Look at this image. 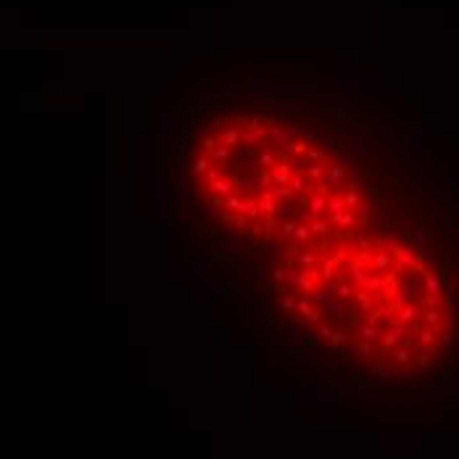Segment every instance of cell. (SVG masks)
Instances as JSON below:
<instances>
[{"mask_svg": "<svg viewBox=\"0 0 459 459\" xmlns=\"http://www.w3.org/2000/svg\"><path fill=\"white\" fill-rule=\"evenodd\" d=\"M396 272L401 275V272H417L420 269V259H417V254L412 248H407V246H399L396 248Z\"/></svg>", "mask_w": 459, "mask_h": 459, "instance_id": "cell-1", "label": "cell"}, {"mask_svg": "<svg viewBox=\"0 0 459 459\" xmlns=\"http://www.w3.org/2000/svg\"><path fill=\"white\" fill-rule=\"evenodd\" d=\"M296 177V169H293V161L280 151V161L272 166V180L275 185H290V180Z\"/></svg>", "mask_w": 459, "mask_h": 459, "instance_id": "cell-2", "label": "cell"}, {"mask_svg": "<svg viewBox=\"0 0 459 459\" xmlns=\"http://www.w3.org/2000/svg\"><path fill=\"white\" fill-rule=\"evenodd\" d=\"M354 304H357V312L359 314H372L375 309H378V296L370 293L367 288H357V293H354Z\"/></svg>", "mask_w": 459, "mask_h": 459, "instance_id": "cell-3", "label": "cell"}, {"mask_svg": "<svg viewBox=\"0 0 459 459\" xmlns=\"http://www.w3.org/2000/svg\"><path fill=\"white\" fill-rule=\"evenodd\" d=\"M393 267H396V254L383 251V248L372 254V272H391Z\"/></svg>", "mask_w": 459, "mask_h": 459, "instance_id": "cell-4", "label": "cell"}, {"mask_svg": "<svg viewBox=\"0 0 459 459\" xmlns=\"http://www.w3.org/2000/svg\"><path fill=\"white\" fill-rule=\"evenodd\" d=\"M259 209H261V217H277V209H280V203H277V198H275V193L272 190H261L259 195Z\"/></svg>", "mask_w": 459, "mask_h": 459, "instance_id": "cell-5", "label": "cell"}, {"mask_svg": "<svg viewBox=\"0 0 459 459\" xmlns=\"http://www.w3.org/2000/svg\"><path fill=\"white\" fill-rule=\"evenodd\" d=\"M209 190H211L214 195H222V198H230V195L238 190V182H235V180H232V177L227 174V177H222V180L211 182V185H209Z\"/></svg>", "mask_w": 459, "mask_h": 459, "instance_id": "cell-6", "label": "cell"}, {"mask_svg": "<svg viewBox=\"0 0 459 459\" xmlns=\"http://www.w3.org/2000/svg\"><path fill=\"white\" fill-rule=\"evenodd\" d=\"M349 174H351V169H349V166H343L341 161H335V164L330 166V169H327V180H325V182L330 185V187H338V185H341V182H343Z\"/></svg>", "mask_w": 459, "mask_h": 459, "instance_id": "cell-7", "label": "cell"}, {"mask_svg": "<svg viewBox=\"0 0 459 459\" xmlns=\"http://www.w3.org/2000/svg\"><path fill=\"white\" fill-rule=\"evenodd\" d=\"M327 211H330V224H338V222H341V214H343V211H349V209H346L343 195L333 193V195H330V201H327Z\"/></svg>", "mask_w": 459, "mask_h": 459, "instance_id": "cell-8", "label": "cell"}, {"mask_svg": "<svg viewBox=\"0 0 459 459\" xmlns=\"http://www.w3.org/2000/svg\"><path fill=\"white\" fill-rule=\"evenodd\" d=\"M338 259L335 256H327V259H322V264H320V280L327 285V283H333L335 280V272H338Z\"/></svg>", "mask_w": 459, "mask_h": 459, "instance_id": "cell-9", "label": "cell"}, {"mask_svg": "<svg viewBox=\"0 0 459 459\" xmlns=\"http://www.w3.org/2000/svg\"><path fill=\"white\" fill-rule=\"evenodd\" d=\"M322 312H327L330 317H335V320H349V314H351V312H349V304H343V301H333V298L325 304Z\"/></svg>", "mask_w": 459, "mask_h": 459, "instance_id": "cell-10", "label": "cell"}, {"mask_svg": "<svg viewBox=\"0 0 459 459\" xmlns=\"http://www.w3.org/2000/svg\"><path fill=\"white\" fill-rule=\"evenodd\" d=\"M383 285H386V272H370V275H367V285H364V288H367L370 293L378 296V301H380Z\"/></svg>", "mask_w": 459, "mask_h": 459, "instance_id": "cell-11", "label": "cell"}, {"mask_svg": "<svg viewBox=\"0 0 459 459\" xmlns=\"http://www.w3.org/2000/svg\"><path fill=\"white\" fill-rule=\"evenodd\" d=\"M349 272H351V285H354V288H364V285H367V275H370V269H364L362 264L351 261Z\"/></svg>", "mask_w": 459, "mask_h": 459, "instance_id": "cell-12", "label": "cell"}, {"mask_svg": "<svg viewBox=\"0 0 459 459\" xmlns=\"http://www.w3.org/2000/svg\"><path fill=\"white\" fill-rule=\"evenodd\" d=\"M320 256H317V251L314 248H306V251H301V256H298V267H304V269H320Z\"/></svg>", "mask_w": 459, "mask_h": 459, "instance_id": "cell-13", "label": "cell"}, {"mask_svg": "<svg viewBox=\"0 0 459 459\" xmlns=\"http://www.w3.org/2000/svg\"><path fill=\"white\" fill-rule=\"evenodd\" d=\"M327 201H330V195H320V193H314L312 198H309V211H312L314 217H322V214L327 211Z\"/></svg>", "mask_w": 459, "mask_h": 459, "instance_id": "cell-14", "label": "cell"}, {"mask_svg": "<svg viewBox=\"0 0 459 459\" xmlns=\"http://www.w3.org/2000/svg\"><path fill=\"white\" fill-rule=\"evenodd\" d=\"M243 217H248L251 222L261 217V209H259V198H256V195H248V198L243 201Z\"/></svg>", "mask_w": 459, "mask_h": 459, "instance_id": "cell-15", "label": "cell"}, {"mask_svg": "<svg viewBox=\"0 0 459 459\" xmlns=\"http://www.w3.org/2000/svg\"><path fill=\"white\" fill-rule=\"evenodd\" d=\"M209 169H211V156L198 153V156L193 158V174H195V177H201V180H203V174L209 172Z\"/></svg>", "mask_w": 459, "mask_h": 459, "instance_id": "cell-16", "label": "cell"}, {"mask_svg": "<svg viewBox=\"0 0 459 459\" xmlns=\"http://www.w3.org/2000/svg\"><path fill=\"white\" fill-rule=\"evenodd\" d=\"M277 161H280V153L269 151V148H259V166L261 169H272Z\"/></svg>", "mask_w": 459, "mask_h": 459, "instance_id": "cell-17", "label": "cell"}, {"mask_svg": "<svg viewBox=\"0 0 459 459\" xmlns=\"http://www.w3.org/2000/svg\"><path fill=\"white\" fill-rule=\"evenodd\" d=\"M327 169H330V166H327L325 161L312 164V166H309V180H312L314 185H317V182H325V180H327Z\"/></svg>", "mask_w": 459, "mask_h": 459, "instance_id": "cell-18", "label": "cell"}, {"mask_svg": "<svg viewBox=\"0 0 459 459\" xmlns=\"http://www.w3.org/2000/svg\"><path fill=\"white\" fill-rule=\"evenodd\" d=\"M312 238H314L312 227H309V224H304V222H301V224H298V230H296V238H293V240L298 243V246H309V240H312Z\"/></svg>", "mask_w": 459, "mask_h": 459, "instance_id": "cell-19", "label": "cell"}, {"mask_svg": "<svg viewBox=\"0 0 459 459\" xmlns=\"http://www.w3.org/2000/svg\"><path fill=\"white\" fill-rule=\"evenodd\" d=\"M343 201H346V209L349 211H357L362 206V193L359 190H346L343 193Z\"/></svg>", "mask_w": 459, "mask_h": 459, "instance_id": "cell-20", "label": "cell"}, {"mask_svg": "<svg viewBox=\"0 0 459 459\" xmlns=\"http://www.w3.org/2000/svg\"><path fill=\"white\" fill-rule=\"evenodd\" d=\"M354 293H357V288H354L351 283H343V285H338V293H335V301L349 304L351 298H354Z\"/></svg>", "mask_w": 459, "mask_h": 459, "instance_id": "cell-21", "label": "cell"}, {"mask_svg": "<svg viewBox=\"0 0 459 459\" xmlns=\"http://www.w3.org/2000/svg\"><path fill=\"white\" fill-rule=\"evenodd\" d=\"M238 190H240V193H243V190H246V193H251V195H254V193L259 190V180H256V177H254V174L243 177V180L238 182Z\"/></svg>", "mask_w": 459, "mask_h": 459, "instance_id": "cell-22", "label": "cell"}, {"mask_svg": "<svg viewBox=\"0 0 459 459\" xmlns=\"http://www.w3.org/2000/svg\"><path fill=\"white\" fill-rule=\"evenodd\" d=\"M227 174H230V172L224 169V166H211V169L203 174V182L211 185V182H217V180H222V177H227Z\"/></svg>", "mask_w": 459, "mask_h": 459, "instance_id": "cell-23", "label": "cell"}, {"mask_svg": "<svg viewBox=\"0 0 459 459\" xmlns=\"http://www.w3.org/2000/svg\"><path fill=\"white\" fill-rule=\"evenodd\" d=\"M269 140H272V143H277V145H283L285 140H288L285 127H283V124H275V121H272V129H269Z\"/></svg>", "mask_w": 459, "mask_h": 459, "instance_id": "cell-24", "label": "cell"}, {"mask_svg": "<svg viewBox=\"0 0 459 459\" xmlns=\"http://www.w3.org/2000/svg\"><path fill=\"white\" fill-rule=\"evenodd\" d=\"M272 193H275L277 203H290V198H293V195H296L293 190H290V185H277Z\"/></svg>", "mask_w": 459, "mask_h": 459, "instance_id": "cell-25", "label": "cell"}, {"mask_svg": "<svg viewBox=\"0 0 459 459\" xmlns=\"http://www.w3.org/2000/svg\"><path fill=\"white\" fill-rule=\"evenodd\" d=\"M404 235H407L409 243H415V246H420V248L428 243V232H423V230H407Z\"/></svg>", "mask_w": 459, "mask_h": 459, "instance_id": "cell-26", "label": "cell"}, {"mask_svg": "<svg viewBox=\"0 0 459 459\" xmlns=\"http://www.w3.org/2000/svg\"><path fill=\"white\" fill-rule=\"evenodd\" d=\"M349 251H351L349 238H341V240H338V251H335V259H338V264H341V267L346 264V256H349Z\"/></svg>", "mask_w": 459, "mask_h": 459, "instance_id": "cell-27", "label": "cell"}, {"mask_svg": "<svg viewBox=\"0 0 459 459\" xmlns=\"http://www.w3.org/2000/svg\"><path fill=\"white\" fill-rule=\"evenodd\" d=\"M349 145H351V151H354V153H359V156H362L364 151H367V137H362V135H351V137H349Z\"/></svg>", "mask_w": 459, "mask_h": 459, "instance_id": "cell-28", "label": "cell"}, {"mask_svg": "<svg viewBox=\"0 0 459 459\" xmlns=\"http://www.w3.org/2000/svg\"><path fill=\"white\" fill-rule=\"evenodd\" d=\"M243 254H246L251 261H254V264H264V261L269 259V254H267V251H261V248H246Z\"/></svg>", "mask_w": 459, "mask_h": 459, "instance_id": "cell-29", "label": "cell"}, {"mask_svg": "<svg viewBox=\"0 0 459 459\" xmlns=\"http://www.w3.org/2000/svg\"><path fill=\"white\" fill-rule=\"evenodd\" d=\"M206 156H211V161H222V164H224V161H230L232 148H230V145H219L214 153H206Z\"/></svg>", "mask_w": 459, "mask_h": 459, "instance_id": "cell-30", "label": "cell"}, {"mask_svg": "<svg viewBox=\"0 0 459 459\" xmlns=\"http://www.w3.org/2000/svg\"><path fill=\"white\" fill-rule=\"evenodd\" d=\"M256 180H259V193H261V190H269V185H275L272 169H261V172L256 174Z\"/></svg>", "mask_w": 459, "mask_h": 459, "instance_id": "cell-31", "label": "cell"}, {"mask_svg": "<svg viewBox=\"0 0 459 459\" xmlns=\"http://www.w3.org/2000/svg\"><path fill=\"white\" fill-rule=\"evenodd\" d=\"M243 201H246V198H240V195L232 193L230 198H224V206H227L232 214H243Z\"/></svg>", "mask_w": 459, "mask_h": 459, "instance_id": "cell-32", "label": "cell"}, {"mask_svg": "<svg viewBox=\"0 0 459 459\" xmlns=\"http://www.w3.org/2000/svg\"><path fill=\"white\" fill-rule=\"evenodd\" d=\"M372 254H375V251H359L351 261H357V264H362L364 269H370V272H372Z\"/></svg>", "mask_w": 459, "mask_h": 459, "instance_id": "cell-33", "label": "cell"}, {"mask_svg": "<svg viewBox=\"0 0 459 459\" xmlns=\"http://www.w3.org/2000/svg\"><path fill=\"white\" fill-rule=\"evenodd\" d=\"M296 230H298V222H293V219L280 222V235L283 238H296Z\"/></svg>", "mask_w": 459, "mask_h": 459, "instance_id": "cell-34", "label": "cell"}, {"mask_svg": "<svg viewBox=\"0 0 459 459\" xmlns=\"http://www.w3.org/2000/svg\"><path fill=\"white\" fill-rule=\"evenodd\" d=\"M201 214H203L206 219H222L224 209H217V206H211V203H203L201 206Z\"/></svg>", "mask_w": 459, "mask_h": 459, "instance_id": "cell-35", "label": "cell"}, {"mask_svg": "<svg viewBox=\"0 0 459 459\" xmlns=\"http://www.w3.org/2000/svg\"><path fill=\"white\" fill-rule=\"evenodd\" d=\"M375 246H378V248H383V251H391V254H396L399 243L393 240V238H386V235H380L378 240H375Z\"/></svg>", "mask_w": 459, "mask_h": 459, "instance_id": "cell-36", "label": "cell"}, {"mask_svg": "<svg viewBox=\"0 0 459 459\" xmlns=\"http://www.w3.org/2000/svg\"><path fill=\"white\" fill-rule=\"evenodd\" d=\"M174 190H177V195H180V198H185L187 193H190V180H187V177H177L174 180Z\"/></svg>", "mask_w": 459, "mask_h": 459, "instance_id": "cell-37", "label": "cell"}, {"mask_svg": "<svg viewBox=\"0 0 459 459\" xmlns=\"http://www.w3.org/2000/svg\"><path fill=\"white\" fill-rule=\"evenodd\" d=\"M293 214H296L293 203H280V209H277V219H280V222H288V219H293Z\"/></svg>", "mask_w": 459, "mask_h": 459, "instance_id": "cell-38", "label": "cell"}, {"mask_svg": "<svg viewBox=\"0 0 459 459\" xmlns=\"http://www.w3.org/2000/svg\"><path fill=\"white\" fill-rule=\"evenodd\" d=\"M309 227H312L314 235H327V230H330V224H327L322 217H317L314 222H309Z\"/></svg>", "mask_w": 459, "mask_h": 459, "instance_id": "cell-39", "label": "cell"}, {"mask_svg": "<svg viewBox=\"0 0 459 459\" xmlns=\"http://www.w3.org/2000/svg\"><path fill=\"white\" fill-rule=\"evenodd\" d=\"M327 301H330V293H327V290H314V293H312V304L317 309H325Z\"/></svg>", "mask_w": 459, "mask_h": 459, "instance_id": "cell-40", "label": "cell"}, {"mask_svg": "<svg viewBox=\"0 0 459 459\" xmlns=\"http://www.w3.org/2000/svg\"><path fill=\"white\" fill-rule=\"evenodd\" d=\"M338 227H346V230L357 227V214H354V211H343V214H341V222H338Z\"/></svg>", "mask_w": 459, "mask_h": 459, "instance_id": "cell-41", "label": "cell"}, {"mask_svg": "<svg viewBox=\"0 0 459 459\" xmlns=\"http://www.w3.org/2000/svg\"><path fill=\"white\" fill-rule=\"evenodd\" d=\"M272 280L277 283V288H283V285L288 283V269H283V267H275V269H272Z\"/></svg>", "mask_w": 459, "mask_h": 459, "instance_id": "cell-42", "label": "cell"}, {"mask_svg": "<svg viewBox=\"0 0 459 459\" xmlns=\"http://www.w3.org/2000/svg\"><path fill=\"white\" fill-rule=\"evenodd\" d=\"M283 312H298V298H293V296H283Z\"/></svg>", "mask_w": 459, "mask_h": 459, "instance_id": "cell-43", "label": "cell"}, {"mask_svg": "<svg viewBox=\"0 0 459 459\" xmlns=\"http://www.w3.org/2000/svg\"><path fill=\"white\" fill-rule=\"evenodd\" d=\"M335 283L343 285V283H351V272L346 267H338V272H335Z\"/></svg>", "mask_w": 459, "mask_h": 459, "instance_id": "cell-44", "label": "cell"}, {"mask_svg": "<svg viewBox=\"0 0 459 459\" xmlns=\"http://www.w3.org/2000/svg\"><path fill=\"white\" fill-rule=\"evenodd\" d=\"M298 256H301V248H298V246H290V248L283 251V259H285V261H293V259H298Z\"/></svg>", "mask_w": 459, "mask_h": 459, "instance_id": "cell-45", "label": "cell"}, {"mask_svg": "<svg viewBox=\"0 0 459 459\" xmlns=\"http://www.w3.org/2000/svg\"><path fill=\"white\" fill-rule=\"evenodd\" d=\"M314 193H320V195H333V187L327 185V182H317V185H314Z\"/></svg>", "mask_w": 459, "mask_h": 459, "instance_id": "cell-46", "label": "cell"}, {"mask_svg": "<svg viewBox=\"0 0 459 459\" xmlns=\"http://www.w3.org/2000/svg\"><path fill=\"white\" fill-rule=\"evenodd\" d=\"M280 108H283L285 114H293V111H296V100H293V98H288V100L280 103Z\"/></svg>", "mask_w": 459, "mask_h": 459, "instance_id": "cell-47", "label": "cell"}, {"mask_svg": "<svg viewBox=\"0 0 459 459\" xmlns=\"http://www.w3.org/2000/svg\"><path fill=\"white\" fill-rule=\"evenodd\" d=\"M357 246H359V251H375V240H370V238H362V240L357 243Z\"/></svg>", "mask_w": 459, "mask_h": 459, "instance_id": "cell-48", "label": "cell"}, {"mask_svg": "<svg viewBox=\"0 0 459 459\" xmlns=\"http://www.w3.org/2000/svg\"><path fill=\"white\" fill-rule=\"evenodd\" d=\"M309 158H312V164H317V161H325V153L317 151V148H309Z\"/></svg>", "mask_w": 459, "mask_h": 459, "instance_id": "cell-49", "label": "cell"}, {"mask_svg": "<svg viewBox=\"0 0 459 459\" xmlns=\"http://www.w3.org/2000/svg\"><path fill=\"white\" fill-rule=\"evenodd\" d=\"M193 267H195V269H198V272L206 277V275H209V269H211V261H198V264H193Z\"/></svg>", "mask_w": 459, "mask_h": 459, "instance_id": "cell-50", "label": "cell"}, {"mask_svg": "<svg viewBox=\"0 0 459 459\" xmlns=\"http://www.w3.org/2000/svg\"><path fill=\"white\" fill-rule=\"evenodd\" d=\"M211 206H217V209H227V206H224V198L222 195H211V201H209Z\"/></svg>", "mask_w": 459, "mask_h": 459, "instance_id": "cell-51", "label": "cell"}, {"mask_svg": "<svg viewBox=\"0 0 459 459\" xmlns=\"http://www.w3.org/2000/svg\"><path fill=\"white\" fill-rule=\"evenodd\" d=\"M370 209H372V203H362V206H359V209H357V211L362 214V217H367V214H370Z\"/></svg>", "mask_w": 459, "mask_h": 459, "instance_id": "cell-52", "label": "cell"}]
</instances>
